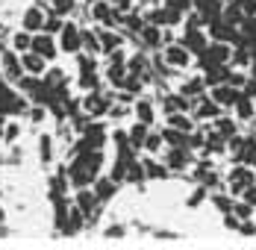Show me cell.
<instances>
[{"instance_id":"obj_1","label":"cell","mask_w":256,"mask_h":250,"mask_svg":"<svg viewBox=\"0 0 256 250\" xmlns=\"http://www.w3.org/2000/svg\"><path fill=\"white\" fill-rule=\"evenodd\" d=\"M100 165H103L100 150H82V153H77V159H74V165H71L68 176H71V182H74L77 188H86L88 182L98 180Z\"/></svg>"},{"instance_id":"obj_2","label":"cell","mask_w":256,"mask_h":250,"mask_svg":"<svg viewBox=\"0 0 256 250\" xmlns=\"http://www.w3.org/2000/svg\"><path fill=\"white\" fill-rule=\"evenodd\" d=\"M227 186H230L236 194H242L248 186H254V171H250V165H244V162L236 165L230 171V176H227Z\"/></svg>"},{"instance_id":"obj_3","label":"cell","mask_w":256,"mask_h":250,"mask_svg":"<svg viewBox=\"0 0 256 250\" xmlns=\"http://www.w3.org/2000/svg\"><path fill=\"white\" fill-rule=\"evenodd\" d=\"M238 94H242V88H236L232 82H218V86H212V100L221 103V106H236Z\"/></svg>"},{"instance_id":"obj_4","label":"cell","mask_w":256,"mask_h":250,"mask_svg":"<svg viewBox=\"0 0 256 250\" xmlns=\"http://www.w3.org/2000/svg\"><path fill=\"white\" fill-rule=\"evenodd\" d=\"M26 103L15 92H9V88H0V115H18V112H24Z\"/></svg>"},{"instance_id":"obj_5","label":"cell","mask_w":256,"mask_h":250,"mask_svg":"<svg viewBox=\"0 0 256 250\" xmlns=\"http://www.w3.org/2000/svg\"><path fill=\"white\" fill-rule=\"evenodd\" d=\"M165 62H168L171 68H186V65L192 62V50L186 48V44H168V50H165Z\"/></svg>"},{"instance_id":"obj_6","label":"cell","mask_w":256,"mask_h":250,"mask_svg":"<svg viewBox=\"0 0 256 250\" xmlns=\"http://www.w3.org/2000/svg\"><path fill=\"white\" fill-rule=\"evenodd\" d=\"M80 48H82V30H77L74 24H65L62 26V50L77 53Z\"/></svg>"},{"instance_id":"obj_7","label":"cell","mask_w":256,"mask_h":250,"mask_svg":"<svg viewBox=\"0 0 256 250\" xmlns=\"http://www.w3.org/2000/svg\"><path fill=\"white\" fill-rule=\"evenodd\" d=\"M182 44H186V48L192 50V53H198V56H200V53H204V50L209 48V44H206V38H204V32H200L198 26H186Z\"/></svg>"},{"instance_id":"obj_8","label":"cell","mask_w":256,"mask_h":250,"mask_svg":"<svg viewBox=\"0 0 256 250\" xmlns=\"http://www.w3.org/2000/svg\"><path fill=\"white\" fill-rule=\"evenodd\" d=\"M82 138H86V144L92 150H98V148H103V142H106V132H103L100 124H88L82 130Z\"/></svg>"},{"instance_id":"obj_9","label":"cell","mask_w":256,"mask_h":250,"mask_svg":"<svg viewBox=\"0 0 256 250\" xmlns=\"http://www.w3.org/2000/svg\"><path fill=\"white\" fill-rule=\"evenodd\" d=\"M30 50L42 53L44 59H53V56H56V44H53V38L48 36V32H44V36H36V38H32V48H30Z\"/></svg>"},{"instance_id":"obj_10","label":"cell","mask_w":256,"mask_h":250,"mask_svg":"<svg viewBox=\"0 0 256 250\" xmlns=\"http://www.w3.org/2000/svg\"><path fill=\"white\" fill-rule=\"evenodd\" d=\"M236 115L242 121H250L254 118V94H248V92L238 94V100H236Z\"/></svg>"},{"instance_id":"obj_11","label":"cell","mask_w":256,"mask_h":250,"mask_svg":"<svg viewBox=\"0 0 256 250\" xmlns=\"http://www.w3.org/2000/svg\"><path fill=\"white\" fill-rule=\"evenodd\" d=\"M218 109H221V103H215L212 98H204L200 94V103H198V109H194V115L204 121V118H218Z\"/></svg>"},{"instance_id":"obj_12","label":"cell","mask_w":256,"mask_h":250,"mask_svg":"<svg viewBox=\"0 0 256 250\" xmlns=\"http://www.w3.org/2000/svg\"><path fill=\"white\" fill-rule=\"evenodd\" d=\"M82 109H86L88 115H103V112L109 109V100L100 98V94H88V98L82 100Z\"/></svg>"},{"instance_id":"obj_13","label":"cell","mask_w":256,"mask_h":250,"mask_svg":"<svg viewBox=\"0 0 256 250\" xmlns=\"http://www.w3.org/2000/svg\"><path fill=\"white\" fill-rule=\"evenodd\" d=\"M21 65H24L30 74H42V71H44V56L36 53V50H32V53H24V56H21Z\"/></svg>"},{"instance_id":"obj_14","label":"cell","mask_w":256,"mask_h":250,"mask_svg":"<svg viewBox=\"0 0 256 250\" xmlns=\"http://www.w3.org/2000/svg\"><path fill=\"white\" fill-rule=\"evenodd\" d=\"M186 165H188V148H171V153H168V168L171 171H180Z\"/></svg>"},{"instance_id":"obj_15","label":"cell","mask_w":256,"mask_h":250,"mask_svg":"<svg viewBox=\"0 0 256 250\" xmlns=\"http://www.w3.org/2000/svg\"><path fill=\"white\" fill-rule=\"evenodd\" d=\"M238 162H244V165L256 168V136L244 138V148H242V153H238Z\"/></svg>"},{"instance_id":"obj_16","label":"cell","mask_w":256,"mask_h":250,"mask_svg":"<svg viewBox=\"0 0 256 250\" xmlns=\"http://www.w3.org/2000/svg\"><path fill=\"white\" fill-rule=\"evenodd\" d=\"M3 68H6V76H9V80H21V74H24V71H21L24 65L15 59V53H3Z\"/></svg>"},{"instance_id":"obj_17","label":"cell","mask_w":256,"mask_h":250,"mask_svg":"<svg viewBox=\"0 0 256 250\" xmlns=\"http://www.w3.org/2000/svg\"><path fill=\"white\" fill-rule=\"evenodd\" d=\"M98 200H100L98 194H92V192H86V188H82V192L77 194V206L86 212V215H94V206H98Z\"/></svg>"},{"instance_id":"obj_18","label":"cell","mask_w":256,"mask_h":250,"mask_svg":"<svg viewBox=\"0 0 256 250\" xmlns=\"http://www.w3.org/2000/svg\"><path fill=\"white\" fill-rule=\"evenodd\" d=\"M92 15H94V18H98L100 24H109V26H112L115 21H118V15H115V12L109 9V3H98V6L92 9Z\"/></svg>"},{"instance_id":"obj_19","label":"cell","mask_w":256,"mask_h":250,"mask_svg":"<svg viewBox=\"0 0 256 250\" xmlns=\"http://www.w3.org/2000/svg\"><path fill=\"white\" fill-rule=\"evenodd\" d=\"M24 30H44V15H42V9H26Z\"/></svg>"},{"instance_id":"obj_20","label":"cell","mask_w":256,"mask_h":250,"mask_svg":"<svg viewBox=\"0 0 256 250\" xmlns=\"http://www.w3.org/2000/svg\"><path fill=\"white\" fill-rule=\"evenodd\" d=\"M168 124H171V126H177V130H182V132H192V130H194L192 118H186L182 112H171V115H168Z\"/></svg>"},{"instance_id":"obj_21","label":"cell","mask_w":256,"mask_h":250,"mask_svg":"<svg viewBox=\"0 0 256 250\" xmlns=\"http://www.w3.org/2000/svg\"><path fill=\"white\" fill-rule=\"evenodd\" d=\"M204 86H206V80L194 76V80H188V82L182 86V94H186V98H200V94H204Z\"/></svg>"},{"instance_id":"obj_22","label":"cell","mask_w":256,"mask_h":250,"mask_svg":"<svg viewBox=\"0 0 256 250\" xmlns=\"http://www.w3.org/2000/svg\"><path fill=\"white\" fill-rule=\"evenodd\" d=\"M115 182H118V180H112V176H109V180H98V188H94V194H98L100 200H109L112 194H115Z\"/></svg>"},{"instance_id":"obj_23","label":"cell","mask_w":256,"mask_h":250,"mask_svg":"<svg viewBox=\"0 0 256 250\" xmlns=\"http://www.w3.org/2000/svg\"><path fill=\"white\" fill-rule=\"evenodd\" d=\"M130 142H132V148H142V144L148 142V124H144V121L130 130Z\"/></svg>"},{"instance_id":"obj_24","label":"cell","mask_w":256,"mask_h":250,"mask_svg":"<svg viewBox=\"0 0 256 250\" xmlns=\"http://www.w3.org/2000/svg\"><path fill=\"white\" fill-rule=\"evenodd\" d=\"M144 174H148V171H144V165H142V162H136V159H130V162H127V180H130V182H138Z\"/></svg>"},{"instance_id":"obj_25","label":"cell","mask_w":256,"mask_h":250,"mask_svg":"<svg viewBox=\"0 0 256 250\" xmlns=\"http://www.w3.org/2000/svg\"><path fill=\"white\" fill-rule=\"evenodd\" d=\"M136 112H138V121L154 124V106H150L148 100H138V103H136Z\"/></svg>"},{"instance_id":"obj_26","label":"cell","mask_w":256,"mask_h":250,"mask_svg":"<svg viewBox=\"0 0 256 250\" xmlns=\"http://www.w3.org/2000/svg\"><path fill=\"white\" fill-rule=\"evenodd\" d=\"M215 130H218L221 136L232 138V136H236V121H230V118H215Z\"/></svg>"},{"instance_id":"obj_27","label":"cell","mask_w":256,"mask_h":250,"mask_svg":"<svg viewBox=\"0 0 256 250\" xmlns=\"http://www.w3.org/2000/svg\"><path fill=\"white\" fill-rule=\"evenodd\" d=\"M236 3V9L244 15V18H254L256 15V0H232Z\"/></svg>"},{"instance_id":"obj_28","label":"cell","mask_w":256,"mask_h":250,"mask_svg":"<svg viewBox=\"0 0 256 250\" xmlns=\"http://www.w3.org/2000/svg\"><path fill=\"white\" fill-rule=\"evenodd\" d=\"M118 44H121V38H118V36H112V32H100V48L106 50V53H112Z\"/></svg>"},{"instance_id":"obj_29","label":"cell","mask_w":256,"mask_h":250,"mask_svg":"<svg viewBox=\"0 0 256 250\" xmlns=\"http://www.w3.org/2000/svg\"><path fill=\"white\" fill-rule=\"evenodd\" d=\"M144 171H148V176H156V180L168 176V168L165 165H156V162H144Z\"/></svg>"},{"instance_id":"obj_30","label":"cell","mask_w":256,"mask_h":250,"mask_svg":"<svg viewBox=\"0 0 256 250\" xmlns=\"http://www.w3.org/2000/svg\"><path fill=\"white\" fill-rule=\"evenodd\" d=\"M62 26H65L62 24V15H56V12L44 21V30H48V32H62Z\"/></svg>"},{"instance_id":"obj_31","label":"cell","mask_w":256,"mask_h":250,"mask_svg":"<svg viewBox=\"0 0 256 250\" xmlns=\"http://www.w3.org/2000/svg\"><path fill=\"white\" fill-rule=\"evenodd\" d=\"M44 82H48L50 88H62V86H65V74H62V71H50Z\"/></svg>"},{"instance_id":"obj_32","label":"cell","mask_w":256,"mask_h":250,"mask_svg":"<svg viewBox=\"0 0 256 250\" xmlns=\"http://www.w3.org/2000/svg\"><path fill=\"white\" fill-rule=\"evenodd\" d=\"M142 32H144V42H148L150 48L159 44V30H156V26H142Z\"/></svg>"},{"instance_id":"obj_33","label":"cell","mask_w":256,"mask_h":250,"mask_svg":"<svg viewBox=\"0 0 256 250\" xmlns=\"http://www.w3.org/2000/svg\"><path fill=\"white\" fill-rule=\"evenodd\" d=\"M80 86H82V88H98V76H94V71H82Z\"/></svg>"},{"instance_id":"obj_34","label":"cell","mask_w":256,"mask_h":250,"mask_svg":"<svg viewBox=\"0 0 256 250\" xmlns=\"http://www.w3.org/2000/svg\"><path fill=\"white\" fill-rule=\"evenodd\" d=\"M71 9H74V0H56V3H53V12H56V15H68Z\"/></svg>"},{"instance_id":"obj_35","label":"cell","mask_w":256,"mask_h":250,"mask_svg":"<svg viewBox=\"0 0 256 250\" xmlns=\"http://www.w3.org/2000/svg\"><path fill=\"white\" fill-rule=\"evenodd\" d=\"M15 48H18V50H26V48H32V38H30L26 32H18V36H15Z\"/></svg>"},{"instance_id":"obj_36","label":"cell","mask_w":256,"mask_h":250,"mask_svg":"<svg viewBox=\"0 0 256 250\" xmlns=\"http://www.w3.org/2000/svg\"><path fill=\"white\" fill-rule=\"evenodd\" d=\"M82 44H86V48L92 50V53H98V50H100V44H98V38H94L92 32H82Z\"/></svg>"},{"instance_id":"obj_37","label":"cell","mask_w":256,"mask_h":250,"mask_svg":"<svg viewBox=\"0 0 256 250\" xmlns=\"http://www.w3.org/2000/svg\"><path fill=\"white\" fill-rule=\"evenodd\" d=\"M162 142H165L162 136H148V142H144V148L150 150V153H156V150H159V144H162Z\"/></svg>"},{"instance_id":"obj_38","label":"cell","mask_w":256,"mask_h":250,"mask_svg":"<svg viewBox=\"0 0 256 250\" xmlns=\"http://www.w3.org/2000/svg\"><path fill=\"white\" fill-rule=\"evenodd\" d=\"M168 6H174L177 12H188L192 9V0H168Z\"/></svg>"},{"instance_id":"obj_39","label":"cell","mask_w":256,"mask_h":250,"mask_svg":"<svg viewBox=\"0 0 256 250\" xmlns=\"http://www.w3.org/2000/svg\"><path fill=\"white\" fill-rule=\"evenodd\" d=\"M242 198L248 200V203H250V206H256V186H248V188H244V192H242Z\"/></svg>"},{"instance_id":"obj_40","label":"cell","mask_w":256,"mask_h":250,"mask_svg":"<svg viewBox=\"0 0 256 250\" xmlns=\"http://www.w3.org/2000/svg\"><path fill=\"white\" fill-rule=\"evenodd\" d=\"M238 230H242V232H244V236H256V226L250 224V221H244V224L238 226Z\"/></svg>"},{"instance_id":"obj_41","label":"cell","mask_w":256,"mask_h":250,"mask_svg":"<svg viewBox=\"0 0 256 250\" xmlns=\"http://www.w3.org/2000/svg\"><path fill=\"white\" fill-rule=\"evenodd\" d=\"M42 156L50 159V138H42Z\"/></svg>"},{"instance_id":"obj_42","label":"cell","mask_w":256,"mask_h":250,"mask_svg":"<svg viewBox=\"0 0 256 250\" xmlns=\"http://www.w3.org/2000/svg\"><path fill=\"white\" fill-rule=\"evenodd\" d=\"M130 3H132V0H115V6H118V9H127Z\"/></svg>"},{"instance_id":"obj_43","label":"cell","mask_w":256,"mask_h":250,"mask_svg":"<svg viewBox=\"0 0 256 250\" xmlns=\"http://www.w3.org/2000/svg\"><path fill=\"white\" fill-rule=\"evenodd\" d=\"M250 124H254V136H256V118H250Z\"/></svg>"},{"instance_id":"obj_44","label":"cell","mask_w":256,"mask_h":250,"mask_svg":"<svg viewBox=\"0 0 256 250\" xmlns=\"http://www.w3.org/2000/svg\"><path fill=\"white\" fill-rule=\"evenodd\" d=\"M0 118H3V115H0ZM0 132H3V121H0Z\"/></svg>"},{"instance_id":"obj_45","label":"cell","mask_w":256,"mask_h":250,"mask_svg":"<svg viewBox=\"0 0 256 250\" xmlns=\"http://www.w3.org/2000/svg\"><path fill=\"white\" fill-rule=\"evenodd\" d=\"M0 221H3V209H0Z\"/></svg>"},{"instance_id":"obj_46","label":"cell","mask_w":256,"mask_h":250,"mask_svg":"<svg viewBox=\"0 0 256 250\" xmlns=\"http://www.w3.org/2000/svg\"><path fill=\"white\" fill-rule=\"evenodd\" d=\"M0 88H3V80H0Z\"/></svg>"}]
</instances>
